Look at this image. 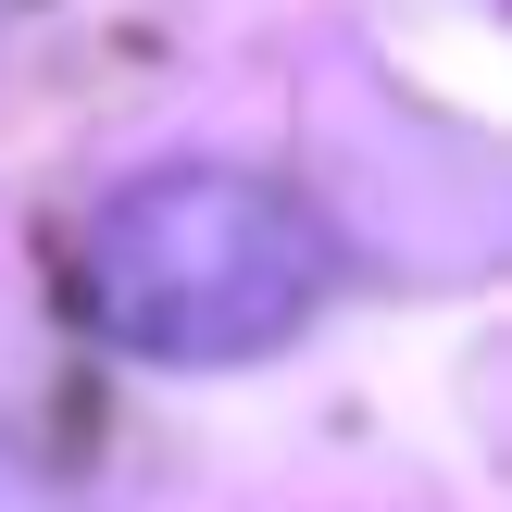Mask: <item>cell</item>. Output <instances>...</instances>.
<instances>
[{
	"instance_id": "obj_1",
	"label": "cell",
	"mask_w": 512,
	"mask_h": 512,
	"mask_svg": "<svg viewBox=\"0 0 512 512\" xmlns=\"http://www.w3.org/2000/svg\"><path fill=\"white\" fill-rule=\"evenodd\" d=\"M75 300L125 363H163V375L263 363L325 300V225L300 188L250 163H163L88 213Z\"/></svg>"
}]
</instances>
